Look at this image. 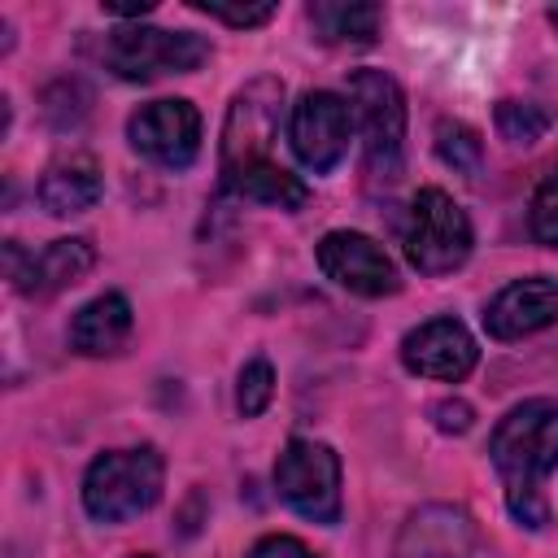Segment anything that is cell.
I'll list each match as a JSON object with an SVG mask.
<instances>
[{"label": "cell", "instance_id": "4316f807", "mask_svg": "<svg viewBox=\"0 0 558 558\" xmlns=\"http://www.w3.org/2000/svg\"><path fill=\"white\" fill-rule=\"evenodd\" d=\"M545 17H549V26H554V31H558V4H554V9H549V13H545Z\"/></svg>", "mask_w": 558, "mask_h": 558}, {"label": "cell", "instance_id": "5b68a950", "mask_svg": "<svg viewBox=\"0 0 558 558\" xmlns=\"http://www.w3.org/2000/svg\"><path fill=\"white\" fill-rule=\"evenodd\" d=\"M279 113H283V83L275 74H257L248 78L227 109L222 122V153H218V170H222V192L257 166H270V144L279 140Z\"/></svg>", "mask_w": 558, "mask_h": 558}, {"label": "cell", "instance_id": "30bf717a", "mask_svg": "<svg viewBox=\"0 0 558 558\" xmlns=\"http://www.w3.org/2000/svg\"><path fill=\"white\" fill-rule=\"evenodd\" d=\"M314 257H318V270L353 296L375 301V296H392L401 288V275H397L392 257L384 253V244L362 231H327L318 240Z\"/></svg>", "mask_w": 558, "mask_h": 558}, {"label": "cell", "instance_id": "484cf974", "mask_svg": "<svg viewBox=\"0 0 558 558\" xmlns=\"http://www.w3.org/2000/svg\"><path fill=\"white\" fill-rule=\"evenodd\" d=\"M109 17H148L157 4L153 0H131V4H100Z\"/></svg>", "mask_w": 558, "mask_h": 558}, {"label": "cell", "instance_id": "52a82bcc", "mask_svg": "<svg viewBox=\"0 0 558 558\" xmlns=\"http://www.w3.org/2000/svg\"><path fill=\"white\" fill-rule=\"evenodd\" d=\"M275 493L310 523H340V458L323 440L292 436L275 458Z\"/></svg>", "mask_w": 558, "mask_h": 558}, {"label": "cell", "instance_id": "8992f818", "mask_svg": "<svg viewBox=\"0 0 558 558\" xmlns=\"http://www.w3.org/2000/svg\"><path fill=\"white\" fill-rule=\"evenodd\" d=\"M471 218L445 187H418L405 218V257L418 275H453L471 257Z\"/></svg>", "mask_w": 558, "mask_h": 558}, {"label": "cell", "instance_id": "7402d4cb", "mask_svg": "<svg viewBox=\"0 0 558 558\" xmlns=\"http://www.w3.org/2000/svg\"><path fill=\"white\" fill-rule=\"evenodd\" d=\"M527 231H532L536 244L558 248V170L541 179V187L532 196V209H527Z\"/></svg>", "mask_w": 558, "mask_h": 558}, {"label": "cell", "instance_id": "d4e9b609", "mask_svg": "<svg viewBox=\"0 0 558 558\" xmlns=\"http://www.w3.org/2000/svg\"><path fill=\"white\" fill-rule=\"evenodd\" d=\"M248 558H318L305 541H296V536H288V532H270V536H262L253 549H248Z\"/></svg>", "mask_w": 558, "mask_h": 558}, {"label": "cell", "instance_id": "cb8c5ba5", "mask_svg": "<svg viewBox=\"0 0 558 558\" xmlns=\"http://www.w3.org/2000/svg\"><path fill=\"white\" fill-rule=\"evenodd\" d=\"M427 418H432L436 432H445V436H462V432H471L475 410H471L462 397H440V401L427 405Z\"/></svg>", "mask_w": 558, "mask_h": 558}, {"label": "cell", "instance_id": "ba28073f", "mask_svg": "<svg viewBox=\"0 0 558 558\" xmlns=\"http://www.w3.org/2000/svg\"><path fill=\"white\" fill-rule=\"evenodd\" d=\"M349 135H353V105L344 96L318 87L292 105L288 144L310 174H331L349 153Z\"/></svg>", "mask_w": 558, "mask_h": 558}, {"label": "cell", "instance_id": "ffe728a7", "mask_svg": "<svg viewBox=\"0 0 558 558\" xmlns=\"http://www.w3.org/2000/svg\"><path fill=\"white\" fill-rule=\"evenodd\" d=\"M497 135L506 140V144H536L545 131H549V113L541 109V105H532V100H497Z\"/></svg>", "mask_w": 558, "mask_h": 558}, {"label": "cell", "instance_id": "83f0119b", "mask_svg": "<svg viewBox=\"0 0 558 558\" xmlns=\"http://www.w3.org/2000/svg\"><path fill=\"white\" fill-rule=\"evenodd\" d=\"M131 558H153V554H131Z\"/></svg>", "mask_w": 558, "mask_h": 558}, {"label": "cell", "instance_id": "44dd1931", "mask_svg": "<svg viewBox=\"0 0 558 558\" xmlns=\"http://www.w3.org/2000/svg\"><path fill=\"white\" fill-rule=\"evenodd\" d=\"M275 397V366L266 357H248L240 366V379H235V410L244 418H257Z\"/></svg>", "mask_w": 558, "mask_h": 558}, {"label": "cell", "instance_id": "d6986e66", "mask_svg": "<svg viewBox=\"0 0 558 558\" xmlns=\"http://www.w3.org/2000/svg\"><path fill=\"white\" fill-rule=\"evenodd\" d=\"M436 157L445 166H453L458 174H480L484 166V140L480 131H471L466 122H436Z\"/></svg>", "mask_w": 558, "mask_h": 558}, {"label": "cell", "instance_id": "8fae6325", "mask_svg": "<svg viewBox=\"0 0 558 558\" xmlns=\"http://www.w3.org/2000/svg\"><path fill=\"white\" fill-rule=\"evenodd\" d=\"M96 266V248L92 240L83 235H65V240H52L44 253H22L17 240L4 244V270L13 279V288L22 296H57L74 283H83Z\"/></svg>", "mask_w": 558, "mask_h": 558}, {"label": "cell", "instance_id": "4fadbf2b", "mask_svg": "<svg viewBox=\"0 0 558 558\" xmlns=\"http://www.w3.org/2000/svg\"><path fill=\"white\" fill-rule=\"evenodd\" d=\"M475 554H480V527L462 506L449 501H427L410 510L392 545V558H475Z\"/></svg>", "mask_w": 558, "mask_h": 558}, {"label": "cell", "instance_id": "9a60e30c", "mask_svg": "<svg viewBox=\"0 0 558 558\" xmlns=\"http://www.w3.org/2000/svg\"><path fill=\"white\" fill-rule=\"evenodd\" d=\"M131 327H135L131 301L122 292H100L70 318V349L83 357H113L126 349Z\"/></svg>", "mask_w": 558, "mask_h": 558}, {"label": "cell", "instance_id": "6da1fadb", "mask_svg": "<svg viewBox=\"0 0 558 558\" xmlns=\"http://www.w3.org/2000/svg\"><path fill=\"white\" fill-rule=\"evenodd\" d=\"M488 458L501 475L510 514L541 532L549 523L545 480L558 471V401L532 397L519 401L488 436Z\"/></svg>", "mask_w": 558, "mask_h": 558}, {"label": "cell", "instance_id": "5bb4252c", "mask_svg": "<svg viewBox=\"0 0 558 558\" xmlns=\"http://www.w3.org/2000/svg\"><path fill=\"white\" fill-rule=\"evenodd\" d=\"M554 323H558V279L549 275L514 279L484 305V327L493 340H523Z\"/></svg>", "mask_w": 558, "mask_h": 558}, {"label": "cell", "instance_id": "277c9868", "mask_svg": "<svg viewBox=\"0 0 558 558\" xmlns=\"http://www.w3.org/2000/svg\"><path fill=\"white\" fill-rule=\"evenodd\" d=\"M96 61L126 78V83H153L161 74H192L209 61V44L192 31H161V26H118L100 35Z\"/></svg>", "mask_w": 558, "mask_h": 558}, {"label": "cell", "instance_id": "ac0fdd59", "mask_svg": "<svg viewBox=\"0 0 558 558\" xmlns=\"http://www.w3.org/2000/svg\"><path fill=\"white\" fill-rule=\"evenodd\" d=\"M227 192H235L240 201H253V205H270V209H288V214H296L305 201H310V187L292 174V170H283L279 161H270V166H257V170H244Z\"/></svg>", "mask_w": 558, "mask_h": 558}, {"label": "cell", "instance_id": "7c38bea8", "mask_svg": "<svg viewBox=\"0 0 558 558\" xmlns=\"http://www.w3.org/2000/svg\"><path fill=\"white\" fill-rule=\"evenodd\" d=\"M401 362H405V371L418 375V379L458 384V379H466V375L475 371L480 349H475V336H471L458 318L440 314V318H427V323H418L414 331H405V340H401Z\"/></svg>", "mask_w": 558, "mask_h": 558}, {"label": "cell", "instance_id": "e0dca14e", "mask_svg": "<svg viewBox=\"0 0 558 558\" xmlns=\"http://www.w3.org/2000/svg\"><path fill=\"white\" fill-rule=\"evenodd\" d=\"M318 44H375L384 26V4H344V0H314L305 4Z\"/></svg>", "mask_w": 558, "mask_h": 558}, {"label": "cell", "instance_id": "2e32d148", "mask_svg": "<svg viewBox=\"0 0 558 558\" xmlns=\"http://www.w3.org/2000/svg\"><path fill=\"white\" fill-rule=\"evenodd\" d=\"M105 192V179H100V166L87 157V153H74V157H61L44 170L39 179V205L52 214V218H74V214H87Z\"/></svg>", "mask_w": 558, "mask_h": 558}, {"label": "cell", "instance_id": "603a6c76", "mask_svg": "<svg viewBox=\"0 0 558 558\" xmlns=\"http://www.w3.org/2000/svg\"><path fill=\"white\" fill-rule=\"evenodd\" d=\"M196 13H209L227 26H262L275 17V4H218V0H192Z\"/></svg>", "mask_w": 558, "mask_h": 558}, {"label": "cell", "instance_id": "7a4b0ae2", "mask_svg": "<svg viewBox=\"0 0 558 558\" xmlns=\"http://www.w3.org/2000/svg\"><path fill=\"white\" fill-rule=\"evenodd\" d=\"M166 484V462L153 445L105 449L83 475V510L96 523H126L157 506Z\"/></svg>", "mask_w": 558, "mask_h": 558}, {"label": "cell", "instance_id": "9c48e42d", "mask_svg": "<svg viewBox=\"0 0 558 558\" xmlns=\"http://www.w3.org/2000/svg\"><path fill=\"white\" fill-rule=\"evenodd\" d=\"M126 140L161 170H187L201 153V109L183 96L148 100L126 118Z\"/></svg>", "mask_w": 558, "mask_h": 558}, {"label": "cell", "instance_id": "3957f363", "mask_svg": "<svg viewBox=\"0 0 558 558\" xmlns=\"http://www.w3.org/2000/svg\"><path fill=\"white\" fill-rule=\"evenodd\" d=\"M353 118L362 122V166L371 183H397L405 166V96L388 70L349 74Z\"/></svg>", "mask_w": 558, "mask_h": 558}]
</instances>
